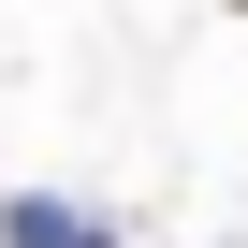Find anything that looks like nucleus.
Returning a JSON list of instances; mask_svg holds the SVG:
<instances>
[{
  "label": "nucleus",
  "mask_w": 248,
  "mask_h": 248,
  "mask_svg": "<svg viewBox=\"0 0 248 248\" xmlns=\"http://www.w3.org/2000/svg\"><path fill=\"white\" fill-rule=\"evenodd\" d=\"M0 248H117V233H102L88 204H44V190H30V204H0Z\"/></svg>",
  "instance_id": "f257e3e1"
},
{
  "label": "nucleus",
  "mask_w": 248,
  "mask_h": 248,
  "mask_svg": "<svg viewBox=\"0 0 248 248\" xmlns=\"http://www.w3.org/2000/svg\"><path fill=\"white\" fill-rule=\"evenodd\" d=\"M233 15H248V0H233Z\"/></svg>",
  "instance_id": "f03ea898"
}]
</instances>
